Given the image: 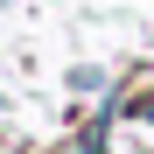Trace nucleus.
Listing matches in <instances>:
<instances>
[{"mask_svg": "<svg viewBox=\"0 0 154 154\" xmlns=\"http://www.w3.org/2000/svg\"><path fill=\"white\" fill-rule=\"evenodd\" d=\"M0 7H7V0H0Z\"/></svg>", "mask_w": 154, "mask_h": 154, "instance_id": "1", "label": "nucleus"}]
</instances>
